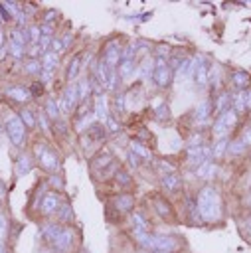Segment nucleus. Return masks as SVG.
I'll return each mask as SVG.
<instances>
[{"label": "nucleus", "mask_w": 251, "mask_h": 253, "mask_svg": "<svg viewBox=\"0 0 251 253\" xmlns=\"http://www.w3.org/2000/svg\"><path fill=\"white\" fill-rule=\"evenodd\" d=\"M196 210L200 221L204 223H219L223 217V200L215 186H202L196 196Z\"/></svg>", "instance_id": "1"}, {"label": "nucleus", "mask_w": 251, "mask_h": 253, "mask_svg": "<svg viewBox=\"0 0 251 253\" xmlns=\"http://www.w3.org/2000/svg\"><path fill=\"white\" fill-rule=\"evenodd\" d=\"M239 119H241V117H239L233 109H227V111L219 113V115L215 117V121L211 123V134H213V138H215V140L227 138V136L239 126Z\"/></svg>", "instance_id": "2"}, {"label": "nucleus", "mask_w": 251, "mask_h": 253, "mask_svg": "<svg viewBox=\"0 0 251 253\" xmlns=\"http://www.w3.org/2000/svg\"><path fill=\"white\" fill-rule=\"evenodd\" d=\"M176 247H178L176 237H172V235H162V233H152L146 251H152V253H174Z\"/></svg>", "instance_id": "3"}, {"label": "nucleus", "mask_w": 251, "mask_h": 253, "mask_svg": "<svg viewBox=\"0 0 251 253\" xmlns=\"http://www.w3.org/2000/svg\"><path fill=\"white\" fill-rule=\"evenodd\" d=\"M152 83H154L158 89H166V87L172 83V71H170V65H168L166 59H162V57H156V59H154Z\"/></svg>", "instance_id": "4"}, {"label": "nucleus", "mask_w": 251, "mask_h": 253, "mask_svg": "<svg viewBox=\"0 0 251 253\" xmlns=\"http://www.w3.org/2000/svg\"><path fill=\"white\" fill-rule=\"evenodd\" d=\"M59 109L63 111V113H73V109L77 107V103H79V91H77V83H69L65 89H63V93H61V97H59Z\"/></svg>", "instance_id": "5"}, {"label": "nucleus", "mask_w": 251, "mask_h": 253, "mask_svg": "<svg viewBox=\"0 0 251 253\" xmlns=\"http://www.w3.org/2000/svg\"><path fill=\"white\" fill-rule=\"evenodd\" d=\"M213 111H215V107H213V99H211V97L204 99V101L196 107V111H194V125H198V128L204 130V125L209 123Z\"/></svg>", "instance_id": "6"}, {"label": "nucleus", "mask_w": 251, "mask_h": 253, "mask_svg": "<svg viewBox=\"0 0 251 253\" xmlns=\"http://www.w3.org/2000/svg\"><path fill=\"white\" fill-rule=\"evenodd\" d=\"M6 132L12 140L14 146H22L24 144V136H26V125L22 123L20 117H10L6 123Z\"/></svg>", "instance_id": "7"}, {"label": "nucleus", "mask_w": 251, "mask_h": 253, "mask_svg": "<svg viewBox=\"0 0 251 253\" xmlns=\"http://www.w3.org/2000/svg\"><path fill=\"white\" fill-rule=\"evenodd\" d=\"M36 156L40 158L42 168H45V170H57V168H59V158H57V154H55L53 150H49V148L45 146V142H42V144L36 146Z\"/></svg>", "instance_id": "8"}, {"label": "nucleus", "mask_w": 251, "mask_h": 253, "mask_svg": "<svg viewBox=\"0 0 251 253\" xmlns=\"http://www.w3.org/2000/svg\"><path fill=\"white\" fill-rule=\"evenodd\" d=\"M73 243H75V231L71 227H63L61 233L51 241V245L57 253H67L73 247Z\"/></svg>", "instance_id": "9"}, {"label": "nucleus", "mask_w": 251, "mask_h": 253, "mask_svg": "<svg viewBox=\"0 0 251 253\" xmlns=\"http://www.w3.org/2000/svg\"><path fill=\"white\" fill-rule=\"evenodd\" d=\"M61 206H63L61 196L55 194V192H47V194H43V198H42L40 210H42L43 215H51V213H57Z\"/></svg>", "instance_id": "10"}, {"label": "nucleus", "mask_w": 251, "mask_h": 253, "mask_svg": "<svg viewBox=\"0 0 251 253\" xmlns=\"http://www.w3.org/2000/svg\"><path fill=\"white\" fill-rule=\"evenodd\" d=\"M115 162H113V154L109 152V150H101L95 158H93V162H91V168H93V172H97V174H103L101 178H107V172H109V166H113Z\"/></svg>", "instance_id": "11"}, {"label": "nucleus", "mask_w": 251, "mask_h": 253, "mask_svg": "<svg viewBox=\"0 0 251 253\" xmlns=\"http://www.w3.org/2000/svg\"><path fill=\"white\" fill-rule=\"evenodd\" d=\"M121 59H123V49H121L119 42H117V40L109 42L107 47H105V63H107L109 67L117 69L119 63H121Z\"/></svg>", "instance_id": "12"}, {"label": "nucleus", "mask_w": 251, "mask_h": 253, "mask_svg": "<svg viewBox=\"0 0 251 253\" xmlns=\"http://www.w3.org/2000/svg\"><path fill=\"white\" fill-rule=\"evenodd\" d=\"M196 67H194V81L196 85L204 87L208 85V77H209V63H206V59L202 55H196Z\"/></svg>", "instance_id": "13"}, {"label": "nucleus", "mask_w": 251, "mask_h": 253, "mask_svg": "<svg viewBox=\"0 0 251 253\" xmlns=\"http://www.w3.org/2000/svg\"><path fill=\"white\" fill-rule=\"evenodd\" d=\"M113 208H115L119 213H130L132 208H134V198H132V194H128V192L117 194V196L113 198Z\"/></svg>", "instance_id": "14"}, {"label": "nucleus", "mask_w": 251, "mask_h": 253, "mask_svg": "<svg viewBox=\"0 0 251 253\" xmlns=\"http://www.w3.org/2000/svg\"><path fill=\"white\" fill-rule=\"evenodd\" d=\"M182 186H184V182H182V176H180V174H176V172H168V174L162 176V188H164L166 192L176 194V192L182 190Z\"/></svg>", "instance_id": "15"}, {"label": "nucleus", "mask_w": 251, "mask_h": 253, "mask_svg": "<svg viewBox=\"0 0 251 253\" xmlns=\"http://www.w3.org/2000/svg\"><path fill=\"white\" fill-rule=\"evenodd\" d=\"M231 87H233L235 91H245V89H249V87H251V75H249L247 71H243V69L233 71V75H231Z\"/></svg>", "instance_id": "16"}, {"label": "nucleus", "mask_w": 251, "mask_h": 253, "mask_svg": "<svg viewBox=\"0 0 251 253\" xmlns=\"http://www.w3.org/2000/svg\"><path fill=\"white\" fill-rule=\"evenodd\" d=\"M249 148L243 144V140L239 136H235L233 140H229L227 144V152H225V158H239V156H247Z\"/></svg>", "instance_id": "17"}, {"label": "nucleus", "mask_w": 251, "mask_h": 253, "mask_svg": "<svg viewBox=\"0 0 251 253\" xmlns=\"http://www.w3.org/2000/svg\"><path fill=\"white\" fill-rule=\"evenodd\" d=\"M217 172H219V166H217L213 160H209V162L202 164L200 168H196V176H198L200 180H211V178L217 176Z\"/></svg>", "instance_id": "18"}, {"label": "nucleus", "mask_w": 251, "mask_h": 253, "mask_svg": "<svg viewBox=\"0 0 251 253\" xmlns=\"http://www.w3.org/2000/svg\"><path fill=\"white\" fill-rule=\"evenodd\" d=\"M154 211L162 217V219H172L174 217V210H172V206H170V202L168 200H164V198H154Z\"/></svg>", "instance_id": "19"}, {"label": "nucleus", "mask_w": 251, "mask_h": 253, "mask_svg": "<svg viewBox=\"0 0 251 253\" xmlns=\"http://www.w3.org/2000/svg\"><path fill=\"white\" fill-rule=\"evenodd\" d=\"M206 144H208V136H206V132L202 128L194 130L186 138V148H198V146H206Z\"/></svg>", "instance_id": "20"}, {"label": "nucleus", "mask_w": 251, "mask_h": 253, "mask_svg": "<svg viewBox=\"0 0 251 253\" xmlns=\"http://www.w3.org/2000/svg\"><path fill=\"white\" fill-rule=\"evenodd\" d=\"M194 67H196V63H194V59H182L180 61V65L176 67V77L180 79V81H184V79H188L190 75H194Z\"/></svg>", "instance_id": "21"}, {"label": "nucleus", "mask_w": 251, "mask_h": 253, "mask_svg": "<svg viewBox=\"0 0 251 253\" xmlns=\"http://www.w3.org/2000/svg\"><path fill=\"white\" fill-rule=\"evenodd\" d=\"M231 109L241 117L247 113V105H245V91H235L231 93Z\"/></svg>", "instance_id": "22"}, {"label": "nucleus", "mask_w": 251, "mask_h": 253, "mask_svg": "<svg viewBox=\"0 0 251 253\" xmlns=\"http://www.w3.org/2000/svg\"><path fill=\"white\" fill-rule=\"evenodd\" d=\"M57 61H59V55L53 53V51H45L43 57H42V71L45 73H53L55 67H57Z\"/></svg>", "instance_id": "23"}, {"label": "nucleus", "mask_w": 251, "mask_h": 253, "mask_svg": "<svg viewBox=\"0 0 251 253\" xmlns=\"http://www.w3.org/2000/svg\"><path fill=\"white\" fill-rule=\"evenodd\" d=\"M95 117H97L99 121H105V123H107V119L111 117V115H109V107H107L105 95H99V97L95 99Z\"/></svg>", "instance_id": "24"}, {"label": "nucleus", "mask_w": 251, "mask_h": 253, "mask_svg": "<svg viewBox=\"0 0 251 253\" xmlns=\"http://www.w3.org/2000/svg\"><path fill=\"white\" fill-rule=\"evenodd\" d=\"M213 107H215L217 115L223 113V111H227V109H231V93H227V91L219 93V95L213 99Z\"/></svg>", "instance_id": "25"}, {"label": "nucleus", "mask_w": 251, "mask_h": 253, "mask_svg": "<svg viewBox=\"0 0 251 253\" xmlns=\"http://www.w3.org/2000/svg\"><path fill=\"white\" fill-rule=\"evenodd\" d=\"M134 69H136L134 59H123V61L119 63V67H117V73H119L121 79H128V77L134 73Z\"/></svg>", "instance_id": "26"}, {"label": "nucleus", "mask_w": 251, "mask_h": 253, "mask_svg": "<svg viewBox=\"0 0 251 253\" xmlns=\"http://www.w3.org/2000/svg\"><path fill=\"white\" fill-rule=\"evenodd\" d=\"M227 144H229V138H219V140H215V142L211 144V158H213V160L225 158Z\"/></svg>", "instance_id": "27"}, {"label": "nucleus", "mask_w": 251, "mask_h": 253, "mask_svg": "<svg viewBox=\"0 0 251 253\" xmlns=\"http://www.w3.org/2000/svg\"><path fill=\"white\" fill-rule=\"evenodd\" d=\"M79 69H81V57L75 55V57L69 61V67H67V73H65V77H67L69 83H75V79H77V75H79Z\"/></svg>", "instance_id": "28"}, {"label": "nucleus", "mask_w": 251, "mask_h": 253, "mask_svg": "<svg viewBox=\"0 0 251 253\" xmlns=\"http://www.w3.org/2000/svg\"><path fill=\"white\" fill-rule=\"evenodd\" d=\"M30 168H32V156H28V154H22L14 164V170L18 176H24L26 172H30Z\"/></svg>", "instance_id": "29"}, {"label": "nucleus", "mask_w": 251, "mask_h": 253, "mask_svg": "<svg viewBox=\"0 0 251 253\" xmlns=\"http://www.w3.org/2000/svg\"><path fill=\"white\" fill-rule=\"evenodd\" d=\"M8 95H10V99H14L18 103H24L32 97L30 89H24V87H12V89H8Z\"/></svg>", "instance_id": "30"}, {"label": "nucleus", "mask_w": 251, "mask_h": 253, "mask_svg": "<svg viewBox=\"0 0 251 253\" xmlns=\"http://www.w3.org/2000/svg\"><path fill=\"white\" fill-rule=\"evenodd\" d=\"M130 152H134L136 156H142L144 160L152 158V152L142 144V140H130Z\"/></svg>", "instance_id": "31"}, {"label": "nucleus", "mask_w": 251, "mask_h": 253, "mask_svg": "<svg viewBox=\"0 0 251 253\" xmlns=\"http://www.w3.org/2000/svg\"><path fill=\"white\" fill-rule=\"evenodd\" d=\"M138 73H140V77H144V79H152V73H154V59H152V57H144V61L138 65Z\"/></svg>", "instance_id": "32"}, {"label": "nucleus", "mask_w": 251, "mask_h": 253, "mask_svg": "<svg viewBox=\"0 0 251 253\" xmlns=\"http://www.w3.org/2000/svg\"><path fill=\"white\" fill-rule=\"evenodd\" d=\"M59 103L53 99V97H49L47 101H45V115L49 117V119H53V121H59Z\"/></svg>", "instance_id": "33"}, {"label": "nucleus", "mask_w": 251, "mask_h": 253, "mask_svg": "<svg viewBox=\"0 0 251 253\" xmlns=\"http://www.w3.org/2000/svg\"><path fill=\"white\" fill-rule=\"evenodd\" d=\"M208 83H209L213 89H219V87H221V69H219V65H211V67H209Z\"/></svg>", "instance_id": "34"}, {"label": "nucleus", "mask_w": 251, "mask_h": 253, "mask_svg": "<svg viewBox=\"0 0 251 253\" xmlns=\"http://www.w3.org/2000/svg\"><path fill=\"white\" fill-rule=\"evenodd\" d=\"M61 229H63V225H59V223H45L43 225V235H45L47 241H53L61 233Z\"/></svg>", "instance_id": "35"}, {"label": "nucleus", "mask_w": 251, "mask_h": 253, "mask_svg": "<svg viewBox=\"0 0 251 253\" xmlns=\"http://www.w3.org/2000/svg\"><path fill=\"white\" fill-rule=\"evenodd\" d=\"M130 221H132V229H148L146 217L140 211H132L130 213Z\"/></svg>", "instance_id": "36"}, {"label": "nucleus", "mask_w": 251, "mask_h": 253, "mask_svg": "<svg viewBox=\"0 0 251 253\" xmlns=\"http://www.w3.org/2000/svg\"><path fill=\"white\" fill-rule=\"evenodd\" d=\"M154 117H156V121H168L170 119V111H168V105L164 101H160V107L154 109Z\"/></svg>", "instance_id": "37"}, {"label": "nucleus", "mask_w": 251, "mask_h": 253, "mask_svg": "<svg viewBox=\"0 0 251 253\" xmlns=\"http://www.w3.org/2000/svg\"><path fill=\"white\" fill-rule=\"evenodd\" d=\"M20 119H22V123H24L26 126H30V128L36 126V123H38V119L34 117V113H32L30 109H24V111L20 113Z\"/></svg>", "instance_id": "38"}, {"label": "nucleus", "mask_w": 251, "mask_h": 253, "mask_svg": "<svg viewBox=\"0 0 251 253\" xmlns=\"http://www.w3.org/2000/svg\"><path fill=\"white\" fill-rule=\"evenodd\" d=\"M237 136L243 140V144H245L247 148H251V121H249V123H247L243 128H241V132H239Z\"/></svg>", "instance_id": "39"}, {"label": "nucleus", "mask_w": 251, "mask_h": 253, "mask_svg": "<svg viewBox=\"0 0 251 253\" xmlns=\"http://www.w3.org/2000/svg\"><path fill=\"white\" fill-rule=\"evenodd\" d=\"M115 180H117L121 186H130V174H128L126 170H123V168H119V170L115 172Z\"/></svg>", "instance_id": "40"}, {"label": "nucleus", "mask_w": 251, "mask_h": 253, "mask_svg": "<svg viewBox=\"0 0 251 253\" xmlns=\"http://www.w3.org/2000/svg\"><path fill=\"white\" fill-rule=\"evenodd\" d=\"M115 111H119V113L126 111V95H123V93L115 95Z\"/></svg>", "instance_id": "41"}, {"label": "nucleus", "mask_w": 251, "mask_h": 253, "mask_svg": "<svg viewBox=\"0 0 251 253\" xmlns=\"http://www.w3.org/2000/svg\"><path fill=\"white\" fill-rule=\"evenodd\" d=\"M40 38H42V32H40V28H38V26H32V28L28 30V34H26V40H30L34 45L40 42Z\"/></svg>", "instance_id": "42"}, {"label": "nucleus", "mask_w": 251, "mask_h": 253, "mask_svg": "<svg viewBox=\"0 0 251 253\" xmlns=\"http://www.w3.org/2000/svg\"><path fill=\"white\" fill-rule=\"evenodd\" d=\"M57 215H59V219H61V221H71V217H73V211H71V208H69L67 204H63V206L59 208Z\"/></svg>", "instance_id": "43"}, {"label": "nucleus", "mask_w": 251, "mask_h": 253, "mask_svg": "<svg viewBox=\"0 0 251 253\" xmlns=\"http://www.w3.org/2000/svg\"><path fill=\"white\" fill-rule=\"evenodd\" d=\"M10 53H12L14 57H22V53H24V45L18 43V42H14V40H10Z\"/></svg>", "instance_id": "44"}, {"label": "nucleus", "mask_w": 251, "mask_h": 253, "mask_svg": "<svg viewBox=\"0 0 251 253\" xmlns=\"http://www.w3.org/2000/svg\"><path fill=\"white\" fill-rule=\"evenodd\" d=\"M26 69H28L30 73H40V71H42V63H40L38 59H30V61L26 63Z\"/></svg>", "instance_id": "45"}, {"label": "nucleus", "mask_w": 251, "mask_h": 253, "mask_svg": "<svg viewBox=\"0 0 251 253\" xmlns=\"http://www.w3.org/2000/svg\"><path fill=\"white\" fill-rule=\"evenodd\" d=\"M107 130L109 132H119L121 130V125L117 123V119H113V117L107 119Z\"/></svg>", "instance_id": "46"}, {"label": "nucleus", "mask_w": 251, "mask_h": 253, "mask_svg": "<svg viewBox=\"0 0 251 253\" xmlns=\"http://www.w3.org/2000/svg\"><path fill=\"white\" fill-rule=\"evenodd\" d=\"M30 93H32V97H40L43 93V83H32Z\"/></svg>", "instance_id": "47"}, {"label": "nucleus", "mask_w": 251, "mask_h": 253, "mask_svg": "<svg viewBox=\"0 0 251 253\" xmlns=\"http://www.w3.org/2000/svg\"><path fill=\"white\" fill-rule=\"evenodd\" d=\"M6 227H8V221H6V217L0 213V239H4V235H6Z\"/></svg>", "instance_id": "48"}, {"label": "nucleus", "mask_w": 251, "mask_h": 253, "mask_svg": "<svg viewBox=\"0 0 251 253\" xmlns=\"http://www.w3.org/2000/svg\"><path fill=\"white\" fill-rule=\"evenodd\" d=\"M128 162H130L132 166H138V164H140V160H138V156H136L134 152H128Z\"/></svg>", "instance_id": "49"}, {"label": "nucleus", "mask_w": 251, "mask_h": 253, "mask_svg": "<svg viewBox=\"0 0 251 253\" xmlns=\"http://www.w3.org/2000/svg\"><path fill=\"white\" fill-rule=\"evenodd\" d=\"M245 105H247V111H251V87L245 89Z\"/></svg>", "instance_id": "50"}, {"label": "nucleus", "mask_w": 251, "mask_h": 253, "mask_svg": "<svg viewBox=\"0 0 251 253\" xmlns=\"http://www.w3.org/2000/svg\"><path fill=\"white\" fill-rule=\"evenodd\" d=\"M53 16H55V12H53V10H49V12H47V16H45V20H47V22H51V20H53Z\"/></svg>", "instance_id": "51"}, {"label": "nucleus", "mask_w": 251, "mask_h": 253, "mask_svg": "<svg viewBox=\"0 0 251 253\" xmlns=\"http://www.w3.org/2000/svg\"><path fill=\"white\" fill-rule=\"evenodd\" d=\"M247 158H249V162H251V148H249V152H247Z\"/></svg>", "instance_id": "52"}, {"label": "nucleus", "mask_w": 251, "mask_h": 253, "mask_svg": "<svg viewBox=\"0 0 251 253\" xmlns=\"http://www.w3.org/2000/svg\"><path fill=\"white\" fill-rule=\"evenodd\" d=\"M140 253H152V251H144V249H142V251H140Z\"/></svg>", "instance_id": "53"}, {"label": "nucleus", "mask_w": 251, "mask_h": 253, "mask_svg": "<svg viewBox=\"0 0 251 253\" xmlns=\"http://www.w3.org/2000/svg\"><path fill=\"white\" fill-rule=\"evenodd\" d=\"M249 121H251V119H249Z\"/></svg>", "instance_id": "54"}]
</instances>
